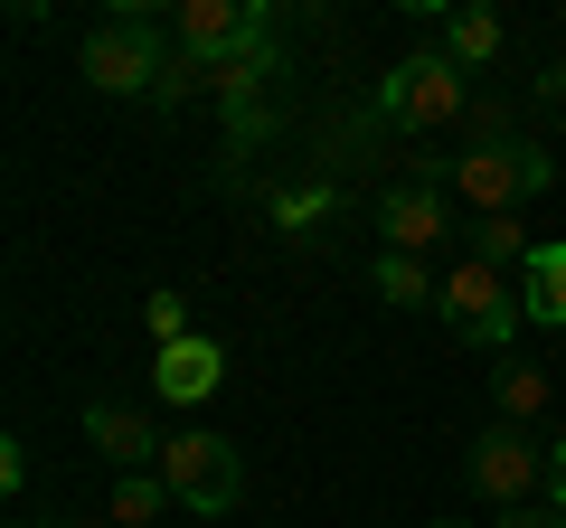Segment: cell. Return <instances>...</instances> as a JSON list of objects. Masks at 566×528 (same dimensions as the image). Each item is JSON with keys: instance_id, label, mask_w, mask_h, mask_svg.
I'll use <instances>...</instances> for the list:
<instances>
[{"instance_id": "cell-21", "label": "cell", "mask_w": 566, "mask_h": 528, "mask_svg": "<svg viewBox=\"0 0 566 528\" xmlns=\"http://www.w3.org/2000/svg\"><path fill=\"white\" fill-rule=\"evenodd\" d=\"M547 500L566 509V434H557V444H547Z\"/></svg>"}, {"instance_id": "cell-5", "label": "cell", "mask_w": 566, "mask_h": 528, "mask_svg": "<svg viewBox=\"0 0 566 528\" xmlns=\"http://www.w3.org/2000/svg\"><path fill=\"white\" fill-rule=\"evenodd\" d=\"M161 482H170V500H180L189 519H227L237 490H245V463H237L227 434L189 425V434H170V444H161Z\"/></svg>"}, {"instance_id": "cell-22", "label": "cell", "mask_w": 566, "mask_h": 528, "mask_svg": "<svg viewBox=\"0 0 566 528\" xmlns=\"http://www.w3.org/2000/svg\"><path fill=\"white\" fill-rule=\"evenodd\" d=\"M538 95H547V104H557V114H566V57L547 66V76H538Z\"/></svg>"}, {"instance_id": "cell-10", "label": "cell", "mask_w": 566, "mask_h": 528, "mask_svg": "<svg viewBox=\"0 0 566 528\" xmlns=\"http://www.w3.org/2000/svg\"><path fill=\"white\" fill-rule=\"evenodd\" d=\"M434 47L472 76V66H491V57L510 47V20H501V10H482V0H453L444 20H434Z\"/></svg>"}, {"instance_id": "cell-14", "label": "cell", "mask_w": 566, "mask_h": 528, "mask_svg": "<svg viewBox=\"0 0 566 528\" xmlns=\"http://www.w3.org/2000/svg\"><path fill=\"white\" fill-rule=\"evenodd\" d=\"M520 303H528V321L566 330V245H528V264H520Z\"/></svg>"}, {"instance_id": "cell-24", "label": "cell", "mask_w": 566, "mask_h": 528, "mask_svg": "<svg viewBox=\"0 0 566 528\" xmlns=\"http://www.w3.org/2000/svg\"><path fill=\"white\" fill-rule=\"evenodd\" d=\"M57 528H76V519H57Z\"/></svg>"}, {"instance_id": "cell-12", "label": "cell", "mask_w": 566, "mask_h": 528, "mask_svg": "<svg viewBox=\"0 0 566 528\" xmlns=\"http://www.w3.org/2000/svg\"><path fill=\"white\" fill-rule=\"evenodd\" d=\"M283 66V39H255V47H237V57H218V66H199V85L237 114V104H264V76Z\"/></svg>"}, {"instance_id": "cell-4", "label": "cell", "mask_w": 566, "mask_h": 528, "mask_svg": "<svg viewBox=\"0 0 566 528\" xmlns=\"http://www.w3.org/2000/svg\"><path fill=\"white\" fill-rule=\"evenodd\" d=\"M434 311H444V330H453V340H472V349H501V359H510V330L528 321L520 284H510L501 264H482V255H463V264L444 274Z\"/></svg>"}, {"instance_id": "cell-15", "label": "cell", "mask_w": 566, "mask_h": 528, "mask_svg": "<svg viewBox=\"0 0 566 528\" xmlns=\"http://www.w3.org/2000/svg\"><path fill=\"white\" fill-rule=\"evenodd\" d=\"M368 284H378V303H387V311H434V293H444L416 255H378V264H368Z\"/></svg>"}, {"instance_id": "cell-20", "label": "cell", "mask_w": 566, "mask_h": 528, "mask_svg": "<svg viewBox=\"0 0 566 528\" xmlns=\"http://www.w3.org/2000/svg\"><path fill=\"white\" fill-rule=\"evenodd\" d=\"M491 528H566V509L557 500H520V509H501Z\"/></svg>"}, {"instance_id": "cell-11", "label": "cell", "mask_w": 566, "mask_h": 528, "mask_svg": "<svg viewBox=\"0 0 566 528\" xmlns=\"http://www.w3.org/2000/svg\"><path fill=\"white\" fill-rule=\"evenodd\" d=\"M85 444L114 453V472H161V444H170V434H151L133 406H85Z\"/></svg>"}, {"instance_id": "cell-13", "label": "cell", "mask_w": 566, "mask_h": 528, "mask_svg": "<svg viewBox=\"0 0 566 528\" xmlns=\"http://www.w3.org/2000/svg\"><path fill=\"white\" fill-rule=\"evenodd\" d=\"M547 397H557V378H547L538 359H520V349H510V359L491 368V406H501V425H538V415H547Z\"/></svg>"}, {"instance_id": "cell-7", "label": "cell", "mask_w": 566, "mask_h": 528, "mask_svg": "<svg viewBox=\"0 0 566 528\" xmlns=\"http://www.w3.org/2000/svg\"><path fill=\"white\" fill-rule=\"evenodd\" d=\"M463 472H472V490H482L491 509H520V500L547 490V444H528V425H491Z\"/></svg>"}, {"instance_id": "cell-2", "label": "cell", "mask_w": 566, "mask_h": 528, "mask_svg": "<svg viewBox=\"0 0 566 528\" xmlns=\"http://www.w3.org/2000/svg\"><path fill=\"white\" fill-rule=\"evenodd\" d=\"M547 180H557V161H547L538 142H510V133H482L472 151H453V199H463L472 218H510V208H528Z\"/></svg>"}, {"instance_id": "cell-8", "label": "cell", "mask_w": 566, "mask_h": 528, "mask_svg": "<svg viewBox=\"0 0 566 528\" xmlns=\"http://www.w3.org/2000/svg\"><path fill=\"white\" fill-rule=\"evenodd\" d=\"M378 236H387V255H434V245H444L453 236V208H444V189H416V180H406V189H387V199H378Z\"/></svg>"}, {"instance_id": "cell-17", "label": "cell", "mask_w": 566, "mask_h": 528, "mask_svg": "<svg viewBox=\"0 0 566 528\" xmlns=\"http://www.w3.org/2000/svg\"><path fill=\"white\" fill-rule=\"evenodd\" d=\"M331 208V180H303V189H274V226L283 236H312V218Z\"/></svg>"}, {"instance_id": "cell-9", "label": "cell", "mask_w": 566, "mask_h": 528, "mask_svg": "<svg viewBox=\"0 0 566 528\" xmlns=\"http://www.w3.org/2000/svg\"><path fill=\"white\" fill-rule=\"evenodd\" d=\"M151 387H161L170 406H208V397L227 387V349L208 340V330H189L180 349H161V359H151Z\"/></svg>"}, {"instance_id": "cell-19", "label": "cell", "mask_w": 566, "mask_h": 528, "mask_svg": "<svg viewBox=\"0 0 566 528\" xmlns=\"http://www.w3.org/2000/svg\"><path fill=\"white\" fill-rule=\"evenodd\" d=\"M142 330H151V349H180L189 340V303L180 293H151V303H142Z\"/></svg>"}, {"instance_id": "cell-18", "label": "cell", "mask_w": 566, "mask_h": 528, "mask_svg": "<svg viewBox=\"0 0 566 528\" xmlns=\"http://www.w3.org/2000/svg\"><path fill=\"white\" fill-rule=\"evenodd\" d=\"M472 255H482V264H501V274H510V264H528V236H520L510 218H472Z\"/></svg>"}, {"instance_id": "cell-3", "label": "cell", "mask_w": 566, "mask_h": 528, "mask_svg": "<svg viewBox=\"0 0 566 528\" xmlns=\"http://www.w3.org/2000/svg\"><path fill=\"white\" fill-rule=\"evenodd\" d=\"M170 57H180V47H161V29L142 20V10H114V20H95V29H85L76 76L95 85V95H161Z\"/></svg>"}, {"instance_id": "cell-16", "label": "cell", "mask_w": 566, "mask_h": 528, "mask_svg": "<svg viewBox=\"0 0 566 528\" xmlns=\"http://www.w3.org/2000/svg\"><path fill=\"white\" fill-rule=\"evenodd\" d=\"M161 509H180L161 472H114V519H123V528H151Z\"/></svg>"}, {"instance_id": "cell-1", "label": "cell", "mask_w": 566, "mask_h": 528, "mask_svg": "<svg viewBox=\"0 0 566 528\" xmlns=\"http://www.w3.org/2000/svg\"><path fill=\"white\" fill-rule=\"evenodd\" d=\"M463 104H472V85H463V66H453L444 47H406V57L378 76V95H368V123H397V133H444Z\"/></svg>"}, {"instance_id": "cell-6", "label": "cell", "mask_w": 566, "mask_h": 528, "mask_svg": "<svg viewBox=\"0 0 566 528\" xmlns=\"http://www.w3.org/2000/svg\"><path fill=\"white\" fill-rule=\"evenodd\" d=\"M170 39H180L189 66H218V57H237V47L274 39V10H264V0H180V10H170Z\"/></svg>"}, {"instance_id": "cell-23", "label": "cell", "mask_w": 566, "mask_h": 528, "mask_svg": "<svg viewBox=\"0 0 566 528\" xmlns=\"http://www.w3.org/2000/svg\"><path fill=\"white\" fill-rule=\"evenodd\" d=\"M434 528H463V519H434Z\"/></svg>"}]
</instances>
